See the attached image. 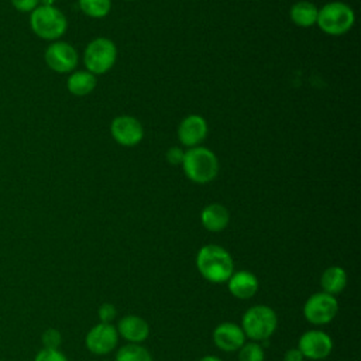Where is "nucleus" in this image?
<instances>
[{
  "mask_svg": "<svg viewBox=\"0 0 361 361\" xmlns=\"http://www.w3.org/2000/svg\"><path fill=\"white\" fill-rule=\"evenodd\" d=\"M56 0H39V6H54Z\"/></svg>",
  "mask_w": 361,
  "mask_h": 361,
  "instance_id": "30",
  "label": "nucleus"
},
{
  "mask_svg": "<svg viewBox=\"0 0 361 361\" xmlns=\"http://www.w3.org/2000/svg\"><path fill=\"white\" fill-rule=\"evenodd\" d=\"M278 327V316L267 305L251 306L241 319V329L251 341L262 343L268 340Z\"/></svg>",
  "mask_w": 361,
  "mask_h": 361,
  "instance_id": "2",
  "label": "nucleus"
},
{
  "mask_svg": "<svg viewBox=\"0 0 361 361\" xmlns=\"http://www.w3.org/2000/svg\"><path fill=\"white\" fill-rule=\"evenodd\" d=\"M45 63L56 73L72 72L78 65L76 49L63 41H52L44 54Z\"/></svg>",
  "mask_w": 361,
  "mask_h": 361,
  "instance_id": "8",
  "label": "nucleus"
},
{
  "mask_svg": "<svg viewBox=\"0 0 361 361\" xmlns=\"http://www.w3.org/2000/svg\"><path fill=\"white\" fill-rule=\"evenodd\" d=\"M303 360H305V357L302 355L299 348H289L283 354V361H303Z\"/></svg>",
  "mask_w": 361,
  "mask_h": 361,
  "instance_id": "28",
  "label": "nucleus"
},
{
  "mask_svg": "<svg viewBox=\"0 0 361 361\" xmlns=\"http://www.w3.org/2000/svg\"><path fill=\"white\" fill-rule=\"evenodd\" d=\"M34 361H68L66 355L61 353L59 350H49V348H42L37 353Z\"/></svg>",
  "mask_w": 361,
  "mask_h": 361,
  "instance_id": "24",
  "label": "nucleus"
},
{
  "mask_svg": "<svg viewBox=\"0 0 361 361\" xmlns=\"http://www.w3.org/2000/svg\"><path fill=\"white\" fill-rule=\"evenodd\" d=\"M30 27L41 39L56 41L65 34L68 21L59 8L54 6H38L30 14Z\"/></svg>",
  "mask_w": 361,
  "mask_h": 361,
  "instance_id": "4",
  "label": "nucleus"
},
{
  "mask_svg": "<svg viewBox=\"0 0 361 361\" xmlns=\"http://www.w3.org/2000/svg\"><path fill=\"white\" fill-rule=\"evenodd\" d=\"M207 135V123L202 116L190 114L182 120L178 128V137L183 145L197 147Z\"/></svg>",
  "mask_w": 361,
  "mask_h": 361,
  "instance_id": "13",
  "label": "nucleus"
},
{
  "mask_svg": "<svg viewBox=\"0 0 361 361\" xmlns=\"http://www.w3.org/2000/svg\"><path fill=\"white\" fill-rule=\"evenodd\" d=\"M110 133L113 138L124 147L137 145L144 135L141 123L133 116H118L111 121Z\"/></svg>",
  "mask_w": 361,
  "mask_h": 361,
  "instance_id": "11",
  "label": "nucleus"
},
{
  "mask_svg": "<svg viewBox=\"0 0 361 361\" xmlns=\"http://www.w3.org/2000/svg\"><path fill=\"white\" fill-rule=\"evenodd\" d=\"M117 341L118 333L111 323H97L87 331L85 337L86 348L97 355L111 353L116 348Z\"/></svg>",
  "mask_w": 361,
  "mask_h": 361,
  "instance_id": "9",
  "label": "nucleus"
},
{
  "mask_svg": "<svg viewBox=\"0 0 361 361\" xmlns=\"http://www.w3.org/2000/svg\"><path fill=\"white\" fill-rule=\"evenodd\" d=\"M320 285L323 292L336 296L341 293L347 286V272L338 265L329 267L320 276Z\"/></svg>",
  "mask_w": 361,
  "mask_h": 361,
  "instance_id": "17",
  "label": "nucleus"
},
{
  "mask_svg": "<svg viewBox=\"0 0 361 361\" xmlns=\"http://www.w3.org/2000/svg\"><path fill=\"white\" fill-rule=\"evenodd\" d=\"M199 361H223V360L219 358V357H216V355H204V357H202Z\"/></svg>",
  "mask_w": 361,
  "mask_h": 361,
  "instance_id": "29",
  "label": "nucleus"
},
{
  "mask_svg": "<svg viewBox=\"0 0 361 361\" xmlns=\"http://www.w3.org/2000/svg\"><path fill=\"white\" fill-rule=\"evenodd\" d=\"M41 341H42L44 348L59 350V345H61V343H62V336H61V333H59L56 329L49 327V329H47V330L42 333Z\"/></svg>",
  "mask_w": 361,
  "mask_h": 361,
  "instance_id": "23",
  "label": "nucleus"
},
{
  "mask_svg": "<svg viewBox=\"0 0 361 361\" xmlns=\"http://www.w3.org/2000/svg\"><path fill=\"white\" fill-rule=\"evenodd\" d=\"M183 151L179 148V147H172L166 151V161L172 165H178V164H182V159H183Z\"/></svg>",
  "mask_w": 361,
  "mask_h": 361,
  "instance_id": "27",
  "label": "nucleus"
},
{
  "mask_svg": "<svg viewBox=\"0 0 361 361\" xmlns=\"http://www.w3.org/2000/svg\"><path fill=\"white\" fill-rule=\"evenodd\" d=\"M298 348L305 358L319 361L330 355L333 350V340L322 330H307L300 336Z\"/></svg>",
  "mask_w": 361,
  "mask_h": 361,
  "instance_id": "10",
  "label": "nucleus"
},
{
  "mask_svg": "<svg viewBox=\"0 0 361 361\" xmlns=\"http://www.w3.org/2000/svg\"><path fill=\"white\" fill-rule=\"evenodd\" d=\"M354 18V11L348 4L331 1L319 10L316 23L326 34L341 35L353 27Z\"/></svg>",
  "mask_w": 361,
  "mask_h": 361,
  "instance_id": "5",
  "label": "nucleus"
},
{
  "mask_svg": "<svg viewBox=\"0 0 361 361\" xmlns=\"http://www.w3.org/2000/svg\"><path fill=\"white\" fill-rule=\"evenodd\" d=\"M117 49L109 38H96L90 41L83 54L86 69L93 75L106 73L116 62Z\"/></svg>",
  "mask_w": 361,
  "mask_h": 361,
  "instance_id": "6",
  "label": "nucleus"
},
{
  "mask_svg": "<svg viewBox=\"0 0 361 361\" xmlns=\"http://www.w3.org/2000/svg\"><path fill=\"white\" fill-rule=\"evenodd\" d=\"M116 361H152V355L141 344L128 343L117 351Z\"/></svg>",
  "mask_w": 361,
  "mask_h": 361,
  "instance_id": "20",
  "label": "nucleus"
},
{
  "mask_svg": "<svg viewBox=\"0 0 361 361\" xmlns=\"http://www.w3.org/2000/svg\"><path fill=\"white\" fill-rule=\"evenodd\" d=\"M227 285L230 293L241 300L252 298L259 289L258 278L252 272L245 269L233 272V275L227 281Z\"/></svg>",
  "mask_w": 361,
  "mask_h": 361,
  "instance_id": "15",
  "label": "nucleus"
},
{
  "mask_svg": "<svg viewBox=\"0 0 361 361\" xmlns=\"http://www.w3.org/2000/svg\"><path fill=\"white\" fill-rule=\"evenodd\" d=\"M116 329L118 336L133 344H141L149 336V324L145 319L137 314H127L121 317Z\"/></svg>",
  "mask_w": 361,
  "mask_h": 361,
  "instance_id": "14",
  "label": "nucleus"
},
{
  "mask_svg": "<svg viewBox=\"0 0 361 361\" xmlns=\"http://www.w3.org/2000/svg\"><path fill=\"white\" fill-rule=\"evenodd\" d=\"M196 268L206 281L224 283L234 272V262L226 248L217 244H207L197 251Z\"/></svg>",
  "mask_w": 361,
  "mask_h": 361,
  "instance_id": "1",
  "label": "nucleus"
},
{
  "mask_svg": "<svg viewBox=\"0 0 361 361\" xmlns=\"http://www.w3.org/2000/svg\"><path fill=\"white\" fill-rule=\"evenodd\" d=\"M338 313V302L336 296L326 292H317L307 298L303 306L305 319L314 324L323 326L330 323Z\"/></svg>",
  "mask_w": 361,
  "mask_h": 361,
  "instance_id": "7",
  "label": "nucleus"
},
{
  "mask_svg": "<svg viewBox=\"0 0 361 361\" xmlns=\"http://www.w3.org/2000/svg\"><path fill=\"white\" fill-rule=\"evenodd\" d=\"M265 353L261 343H244L238 350V361H264Z\"/></svg>",
  "mask_w": 361,
  "mask_h": 361,
  "instance_id": "22",
  "label": "nucleus"
},
{
  "mask_svg": "<svg viewBox=\"0 0 361 361\" xmlns=\"http://www.w3.org/2000/svg\"><path fill=\"white\" fill-rule=\"evenodd\" d=\"M185 175L195 183L213 180L219 171V161L209 148L192 147L183 154L182 159Z\"/></svg>",
  "mask_w": 361,
  "mask_h": 361,
  "instance_id": "3",
  "label": "nucleus"
},
{
  "mask_svg": "<svg viewBox=\"0 0 361 361\" xmlns=\"http://www.w3.org/2000/svg\"><path fill=\"white\" fill-rule=\"evenodd\" d=\"M66 87L73 96H86L96 87V76L89 71H76L69 75Z\"/></svg>",
  "mask_w": 361,
  "mask_h": 361,
  "instance_id": "18",
  "label": "nucleus"
},
{
  "mask_svg": "<svg viewBox=\"0 0 361 361\" xmlns=\"http://www.w3.org/2000/svg\"><path fill=\"white\" fill-rule=\"evenodd\" d=\"M200 221L203 227L212 233H219L228 226V210L220 203L207 204L200 213Z\"/></svg>",
  "mask_w": 361,
  "mask_h": 361,
  "instance_id": "16",
  "label": "nucleus"
},
{
  "mask_svg": "<svg viewBox=\"0 0 361 361\" xmlns=\"http://www.w3.org/2000/svg\"><path fill=\"white\" fill-rule=\"evenodd\" d=\"M317 7L310 1H298L290 7V20L299 27H312L317 21Z\"/></svg>",
  "mask_w": 361,
  "mask_h": 361,
  "instance_id": "19",
  "label": "nucleus"
},
{
  "mask_svg": "<svg viewBox=\"0 0 361 361\" xmlns=\"http://www.w3.org/2000/svg\"><path fill=\"white\" fill-rule=\"evenodd\" d=\"M245 334L241 326L233 322H223L213 330V343L226 353H234L245 343Z\"/></svg>",
  "mask_w": 361,
  "mask_h": 361,
  "instance_id": "12",
  "label": "nucleus"
},
{
  "mask_svg": "<svg viewBox=\"0 0 361 361\" xmlns=\"http://www.w3.org/2000/svg\"><path fill=\"white\" fill-rule=\"evenodd\" d=\"M11 6L20 13H31L39 6V0H10Z\"/></svg>",
  "mask_w": 361,
  "mask_h": 361,
  "instance_id": "26",
  "label": "nucleus"
},
{
  "mask_svg": "<svg viewBox=\"0 0 361 361\" xmlns=\"http://www.w3.org/2000/svg\"><path fill=\"white\" fill-rule=\"evenodd\" d=\"M79 8L89 17L102 18L106 17L111 8L110 0H78Z\"/></svg>",
  "mask_w": 361,
  "mask_h": 361,
  "instance_id": "21",
  "label": "nucleus"
},
{
  "mask_svg": "<svg viewBox=\"0 0 361 361\" xmlns=\"http://www.w3.org/2000/svg\"><path fill=\"white\" fill-rule=\"evenodd\" d=\"M97 316L100 323H111L117 316V310L111 303H103L97 309Z\"/></svg>",
  "mask_w": 361,
  "mask_h": 361,
  "instance_id": "25",
  "label": "nucleus"
}]
</instances>
